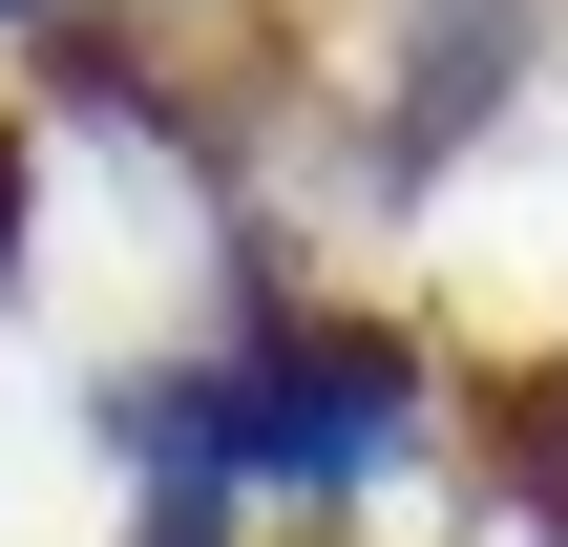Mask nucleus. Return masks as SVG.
<instances>
[{
  "label": "nucleus",
  "mask_w": 568,
  "mask_h": 547,
  "mask_svg": "<svg viewBox=\"0 0 568 547\" xmlns=\"http://www.w3.org/2000/svg\"><path fill=\"white\" fill-rule=\"evenodd\" d=\"M105 485L169 506V527H358L379 485H422L464 443V379L379 316V295H316L274 253H232V295L169 337V358H105Z\"/></svg>",
  "instance_id": "obj_1"
},
{
  "label": "nucleus",
  "mask_w": 568,
  "mask_h": 547,
  "mask_svg": "<svg viewBox=\"0 0 568 547\" xmlns=\"http://www.w3.org/2000/svg\"><path fill=\"white\" fill-rule=\"evenodd\" d=\"M568 63V0H358V105H337V190L358 211H443Z\"/></svg>",
  "instance_id": "obj_2"
},
{
  "label": "nucleus",
  "mask_w": 568,
  "mask_h": 547,
  "mask_svg": "<svg viewBox=\"0 0 568 547\" xmlns=\"http://www.w3.org/2000/svg\"><path fill=\"white\" fill-rule=\"evenodd\" d=\"M21 253H42V126L0 105V295H21Z\"/></svg>",
  "instance_id": "obj_3"
},
{
  "label": "nucleus",
  "mask_w": 568,
  "mask_h": 547,
  "mask_svg": "<svg viewBox=\"0 0 568 547\" xmlns=\"http://www.w3.org/2000/svg\"><path fill=\"white\" fill-rule=\"evenodd\" d=\"M84 21H169V0H0V42H84Z\"/></svg>",
  "instance_id": "obj_4"
},
{
  "label": "nucleus",
  "mask_w": 568,
  "mask_h": 547,
  "mask_svg": "<svg viewBox=\"0 0 568 547\" xmlns=\"http://www.w3.org/2000/svg\"><path fill=\"white\" fill-rule=\"evenodd\" d=\"M316 547H337V527H316Z\"/></svg>",
  "instance_id": "obj_5"
}]
</instances>
